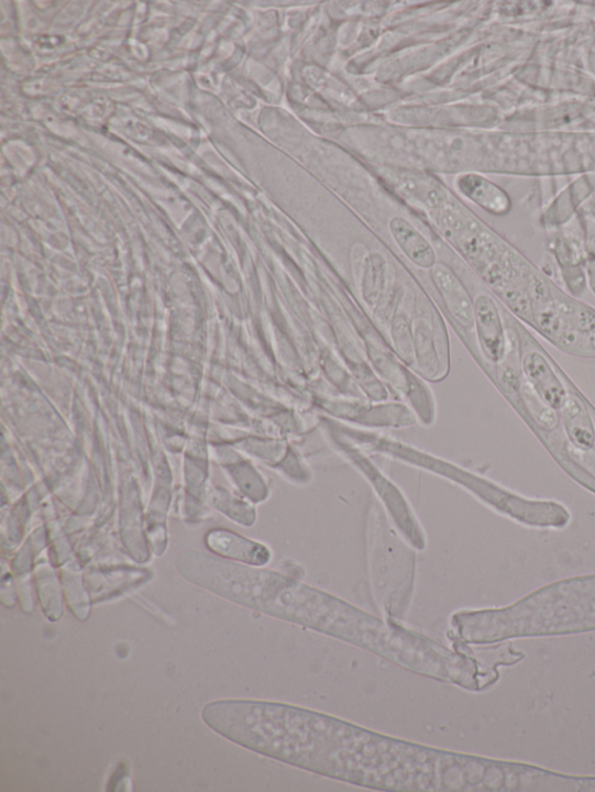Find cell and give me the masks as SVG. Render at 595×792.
<instances>
[{
	"label": "cell",
	"mask_w": 595,
	"mask_h": 792,
	"mask_svg": "<svg viewBox=\"0 0 595 792\" xmlns=\"http://www.w3.org/2000/svg\"><path fill=\"white\" fill-rule=\"evenodd\" d=\"M522 367L527 378L539 398L551 409H561L568 399L566 387L552 369L543 350L525 330Z\"/></svg>",
	"instance_id": "cell-3"
},
{
	"label": "cell",
	"mask_w": 595,
	"mask_h": 792,
	"mask_svg": "<svg viewBox=\"0 0 595 792\" xmlns=\"http://www.w3.org/2000/svg\"><path fill=\"white\" fill-rule=\"evenodd\" d=\"M475 323L483 352L492 363H504L509 351V331L506 333L500 310L495 300L482 295L474 305Z\"/></svg>",
	"instance_id": "cell-4"
},
{
	"label": "cell",
	"mask_w": 595,
	"mask_h": 792,
	"mask_svg": "<svg viewBox=\"0 0 595 792\" xmlns=\"http://www.w3.org/2000/svg\"><path fill=\"white\" fill-rule=\"evenodd\" d=\"M207 544L213 553L250 566L268 565L273 558L272 551L265 546L225 529L210 531Z\"/></svg>",
	"instance_id": "cell-5"
},
{
	"label": "cell",
	"mask_w": 595,
	"mask_h": 792,
	"mask_svg": "<svg viewBox=\"0 0 595 792\" xmlns=\"http://www.w3.org/2000/svg\"><path fill=\"white\" fill-rule=\"evenodd\" d=\"M376 517L377 528L373 520L371 544L374 585L387 615L399 617L412 592L414 556L408 554L389 528H385L378 507Z\"/></svg>",
	"instance_id": "cell-2"
},
{
	"label": "cell",
	"mask_w": 595,
	"mask_h": 792,
	"mask_svg": "<svg viewBox=\"0 0 595 792\" xmlns=\"http://www.w3.org/2000/svg\"><path fill=\"white\" fill-rule=\"evenodd\" d=\"M434 280L451 316L465 328L474 327V305L462 283L442 265L434 268Z\"/></svg>",
	"instance_id": "cell-7"
},
{
	"label": "cell",
	"mask_w": 595,
	"mask_h": 792,
	"mask_svg": "<svg viewBox=\"0 0 595 792\" xmlns=\"http://www.w3.org/2000/svg\"><path fill=\"white\" fill-rule=\"evenodd\" d=\"M214 732L264 757L359 787L478 791L481 758L389 738L289 704L223 700Z\"/></svg>",
	"instance_id": "cell-1"
},
{
	"label": "cell",
	"mask_w": 595,
	"mask_h": 792,
	"mask_svg": "<svg viewBox=\"0 0 595 792\" xmlns=\"http://www.w3.org/2000/svg\"><path fill=\"white\" fill-rule=\"evenodd\" d=\"M389 232L410 262L423 268L436 264L437 255L433 246L415 226L403 218H394L389 222Z\"/></svg>",
	"instance_id": "cell-8"
},
{
	"label": "cell",
	"mask_w": 595,
	"mask_h": 792,
	"mask_svg": "<svg viewBox=\"0 0 595 792\" xmlns=\"http://www.w3.org/2000/svg\"><path fill=\"white\" fill-rule=\"evenodd\" d=\"M456 187L461 195L491 215L504 216L510 210L508 195L498 185L474 174L460 176Z\"/></svg>",
	"instance_id": "cell-6"
},
{
	"label": "cell",
	"mask_w": 595,
	"mask_h": 792,
	"mask_svg": "<svg viewBox=\"0 0 595 792\" xmlns=\"http://www.w3.org/2000/svg\"><path fill=\"white\" fill-rule=\"evenodd\" d=\"M562 409L570 439L580 447L591 448L595 442V432L585 403L576 393H569Z\"/></svg>",
	"instance_id": "cell-9"
}]
</instances>
